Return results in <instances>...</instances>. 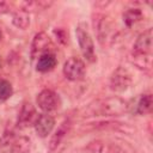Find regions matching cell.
<instances>
[{"label": "cell", "mask_w": 153, "mask_h": 153, "mask_svg": "<svg viewBox=\"0 0 153 153\" xmlns=\"http://www.w3.org/2000/svg\"><path fill=\"white\" fill-rule=\"evenodd\" d=\"M12 23L14 26H17L18 29H26L30 25V17L29 13L23 11V10H18L17 12L13 13L12 17Z\"/></svg>", "instance_id": "5bb4252c"}, {"label": "cell", "mask_w": 153, "mask_h": 153, "mask_svg": "<svg viewBox=\"0 0 153 153\" xmlns=\"http://www.w3.org/2000/svg\"><path fill=\"white\" fill-rule=\"evenodd\" d=\"M93 27L97 32L98 39L102 42V39H106L109 37L111 31V23L104 14H97L93 19Z\"/></svg>", "instance_id": "8fae6325"}, {"label": "cell", "mask_w": 153, "mask_h": 153, "mask_svg": "<svg viewBox=\"0 0 153 153\" xmlns=\"http://www.w3.org/2000/svg\"><path fill=\"white\" fill-rule=\"evenodd\" d=\"M33 126H35V130L39 137H47L51 133V130L55 126V120L49 114H42L37 117Z\"/></svg>", "instance_id": "30bf717a"}, {"label": "cell", "mask_w": 153, "mask_h": 153, "mask_svg": "<svg viewBox=\"0 0 153 153\" xmlns=\"http://www.w3.org/2000/svg\"><path fill=\"white\" fill-rule=\"evenodd\" d=\"M86 73L85 63L79 57H69L63 65V74L71 81H78L84 78Z\"/></svg>", "instance_id": "277c9868"}, {"label": "cell", "mask_w": 153, "mask_h": 153, "mask_svg": "<svg viewBox=\"0 0 153 153\" xmlns=\"http://www.w3.org/2000/svg\"><path fill=\"white\" fill-rule=\"evenodd\" d=\"M7 12V5L5 2H0V13Z\"/></svg>", "instance_id": "ffe728a7"}, {"label": "cell", "mask_w": 153, "mask_h": 153, "mask_svg": "<svg viewBox=\"0 0 153 153\" xmlns=\"http://www.w3.org/2000/svg\"><path fill=\"white\" fill-rule=\"evenodd\" d=\"M91 108H93V114L114 116V115H120L128 109V103H126L123 99L118 97H111V98H106L100 102H97L96 105H92Z\"/></svg>", "instance_id": "7a4b0ae2"}, {"label": "cell", "mask_w": 153, "mask_h": 153, "mask_svg": "<svg viewBox=\"0 0 153 153\" xmlns=\"http://www.w3.org/2000/svg\"><path fill=\"white\" fill-rule=\"evenodd\" d=\"M75 35H76V39H78L79 48L81 50L82 56L88 62H94L96 61L94 44H93V39L88 32L87 25L85 23H80L75 29Z\"/></svg>", "instance_id": "3957f363"}, {"label": "cell", "mask_w": 153, "mask_h": 153, "mask_svg": "<svg viewBox=\"0 0 153 153\" xmlns=\"http://www.w3.org/2000/svg\"><path fill=\"white\" fill-rule=\"evenodd\" d=\"M103 153H121V149L115 145H109L105 148V152L103 151Z\"/></svg>", "instance_id": "d6986e66"}, {"label": "cell", "mask_w": 153, "mask_h": 153, "mask_svg": "<svg viewBox=\"0 0 153 153\" xmlns=\"http://www.w3.org/2000/svg\"><path fill=\"white\" fill-rule=\"evenodd\" d=\"M142 19V12L139 8H129L123 13V22L127 26H131Z\"/></svg>", "instance_id": "9a60e30c"}, {"label": "cell", "mask_w": 153, "mask_h": 153, "mask_svg": "<svg viewBox=\"0 0 153 153\" xmlns=\"http://www.w3.org/2000/svg\"><path fill=\"white\" fill-rule=\"evenodd\" d=\"M68 128H69V122H63L59 128L53 134L50 141H49V149L50 151H54L59 147V145L61 143V141L63 140V137L66 136L67 131H68Z\"/></svg>", "instance_id": "4fadbf2b"}, {"label": "cell", "mask_w": 153, "mask_h": 153, "mask_svg": "<svg viewBox=\"0 0 153 153\" xmlns=\"http://www.w3.org/2000/svg\"><path fill=\"white\" fill-rule=\"evenodd\" d=\"M37 117L38 116H37L35 106L31 103H24V105L22 106V110L19 112V116H18L17 126L19 128H27V127L35 124Z\"/></svg>", "instance_id": "9c48e42d"}, {"label": "cell", "mask_w": 153, "mask_h": 153, "mask_svg": "<svg viewBox=\"0 0 153 153\" xmlns=\"http://www.w3.org/2000/svg\"><path fill=\"white\" fill-rule=\"evenodd\" d=\"M30 140L27 137H19L12 142V149L16 153H27L30 151Z\"/></svg>", "instance_id": "2e32d148"}, {"label": "cell", "mask_w": 153, "mask_h": 153, "mask_svg": "<svg viewBox=\"0 0 153 153\" xmlns=\"http://www.w3.org/2000/svg\"><path fill=\"white\" fill-rule=\"evenodd\" d=\"M51 45L50 37L45 32H38L35 35L31 43V57L32 60L39 57L44 53H49L48 48Z\"/></svg>", "instance_id": "52a82bcc"}, {"label": "cell", "mask_w": 153, "mask_h": 153, "mask_svg": "<svg viewBox=\"0 0 153 153\" xmlns=\"http://www.w3.org/2000/svg\"><path fill=\"white\" fill-rule=\"evenodd\" d=\"M57 63V60L55 57V55L53 53H44L42 54L38 60H37V63H36V69L38 72H42V73H45V72H49L51 71Z\"/></svg>", "instance_id": "7c38bea8"}, {"label": "cell", "mask_w": 153, "mask_h": 153, "mask_svg": "<svg viewBox=\"0 0 153 153\" xmlns=\"http://www.w3.org/2000/svg\"><path fill=\"white\" fill-rule=\"evenodd\" d=\"M0 39H1V31H0Z\"/></svg>", "instance_id": "7402d4cb"}, {"label": "cell", "mask_w": 153, "mask_h": 153, "mask_svg": "<svg viewBox=\"0 0 153 153\" xmlns=\"http://www.w3.org/2000/svg\"><path fill=\"white\" fill-rule=\"evenodd\" d=\"M37 105L41 110L49 114L51 111H55L60 106V97L56 92L53 90H42L37 96Z\"/></svg>", "instance_id": "8992f818"}, {"label": "cell", "mask_w": 153, "mask_h": 153, "mask_svg": "<svg viewBox=\"0 0 153 153\" xmlns=\"http://www.w3.org/2000/svg\"><path fill=\"white\" fill-rule=\"evenodd\" d=\"M152 38H153V31L152 29H147L146 31L141 32L134 45H133V55L135 60H141L140 67L143 69L151 68V56H152ZM136 61V62H137Z\"/></svg>", "instance_id": "6da1fadb"}, {"label": "cell", "mask_w": 153, "mask_h": 153, "mask_svg": "<svg viewBox=\"0 0 153 153\" xmlns=\"http://www.w3.org/2000/svg\"><path fill=\"white\" fill-rule=\"evenodd\" d=\"M130 84H131L130 72L122 66L117 67L110 78V88L115 92H123L130 86Z\"/></svg>", "instance_id": "5b68a950"}, {"label": "cell", "mask_w": 153, "mask_h": 153, "mask_svg": "<svg viewBox=\"0 0 153 153\" xmlns=\"http://www.w3.org/2000/svg\"><path fill=\"white\" fill-rule=\"evenodd\" d=\"M13 93L12 85L6 79H0V100H7Z\"/></svg>", "instance_id": "e0dca14e"}, {"label": "cell", "mask_w": 153, "mask_h": 153, "mask_svg": "<svg viewBox=\"0 0 153 153\" xmlns=\"http://www.w3.org/2000/svg\"><path fill=\"white\" fill-rule=\"evenodd\" d=\"M104 145L100 140H93L86 145L84 148V153H103Z\"/></svg>", "instance_id": "ac0fdd59"}, {"label": "cell", "mask_w": 153, "mask_h": 153, "mask_svg": "<svg viewBox=\"0 0 153 153\" xmlns=\"http://www.w3.org/2000/svg\"><path fill=\"white\" fill-rule=\"evenodd\" d=\"M1 68H2V61H1V57H0V71H1Z\"/></svg>", "instance_id": "44dd1931"}, {"label": "cell", "mask_w": 153, "mask_h": 153, "mask_svg": "<svg viewBox=\"0 0 153 153\" xmlns=\"http://www.w3.org/2000/svg\"><path fill=\"white\" fill-rule=\"evenodd\" d=\"M152 105H153L152 94L146 93V94H140L133 102V104H128V108L135 115H146V114L151 112Z\"/></svg>", "instance_id": "ba28073f"}]
</instances>
